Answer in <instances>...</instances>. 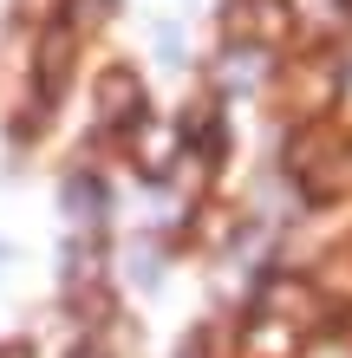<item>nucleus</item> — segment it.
<instances>
[{"mask_svg":"<svg viewBox=\"0 0 352 358\" xmlns=\"http://www.w3.org/2000/svg\"><path fill=\"white\" fill-rule=\"evenodd\" d=\"M235 33H248V39H281L287 33V0H241Z\"/></svg>","mask_w":352,"mask_h":358,"instance_id":"1","label":"nucleus"},{"mask_svg":"<svg viewBox=\"0 0 352 358\" xmlns=\"http://www.w3.org/2000/svg\"><path fill=\"white\" fill-rule=\"evenodd\" d=\"M105 117H111V124L137 117V78H131V72H111V78H105Z\"/></svg>","mask_w":352,"mask_h":358,"instance_id":"2","label":"nucleus"},{"mask_svg":"<svg viewBox=\"0 0 352 358\" xmlns=\"http://www.w3.org/2000/svg\"><path fill=\"white\" fill-rule=\"evenodd\" d=\"M20 7H27V13H52V0H20Z\"/></svg>","mask_w":352,"mask_h":358,"instance_id":"3","label":"nucleus"},{"mask_svg":"<svg viewBox=\"0 0 352 358\" xmlns=\"http://www.w3.org/2000/svg\"><path fill=\"white\" fill-rule=\"evenodd\" d=\"M0 358H27V352H20V345H7V352H0Z\"/></svg>","mask_w":352,"mask_h":358,"instance_id":"4","label":"nucleus"}]
</instances>
